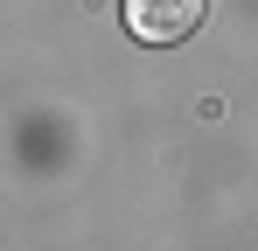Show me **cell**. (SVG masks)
Instances as JSON below:
<instances>
[{
    "instance_id": "cell-1",
    "label": "cell",
    "mask_w": 258,
    "mask_h": 251,
    "mask_svg": "<svg viewBox=\"0 0 258 251\" xmlns=\"http://www.w3.org/2000/svg\"><path fill=\"white\" fill-rule=\"evenodd\" d=\"M203 21V0H126V28L140 42H181L196 35Z\"/></svg>"
}]
</instances>
